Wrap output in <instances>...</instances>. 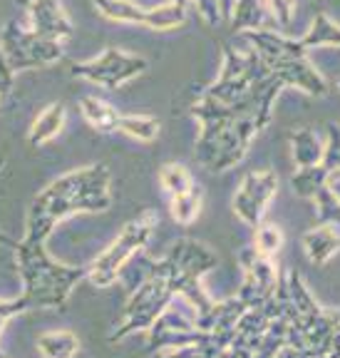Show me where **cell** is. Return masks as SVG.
Here are the masks:
<instances>
[{
    "label": "cell",
    "mask_w": 340,
    "mask_h": 358,
    "mask_svg": "<svg viewBox=\"0 0 340 358\" xmlns=\"http://www.w3.org/2000/svg\"><path fill=\"white\" fill-rule=\"evenodd\" d=\"M110 169L107 164H89L62 174L35 194L28 209V227L22 241L45 244L57 224L70 214L105 212L110 209Z\"/></svg>",
    "instance_id": "6da1fadb"
},
{
    "label": "cell",
    "mask_w": 340,
    "mask_h": 358,
    "mask_svg": "<svg viewBox=\"0 0 340 358\" xmlns=\"http://www.w3.org/2000/svg\"><path fill=\"white\" fill-rule=\"evenodd\" d=\"M191 115L201 124L194 150L196 159L209 172H226L236 167L256 134V124L251 122V117L236 112V107L219 105L207 97H199V102L191 105Z\"/></svg>",
    "instance_id": "7a4b0ae2"
},
{
    "label": "cell",
    "mask_w": 340,
    "mask_h": 358,
    "mask_svg": "<svg viewBox=\"0 0 340 358\" xmlns=\"http://www.w3.org/2000/svg\"><path fill=\"white\" fill-rule=\"evenodd\" d=\"M0 244L10 246L15 252L17 271L25 286L22 299L28 308H62L80 279L87 276V266H67L52 262L45 244L15 241L6 234H0Z\"/></svg>",
    "instance_id": "3957f363"
},
{
    "label": "cell",
    "mask_w": 340,
    "mask_h": 358,
    "mask_svg": "<svg viewBox=\"0 0 340 358\" xmlns=\"http://www.w3.org/2000/svg\"><path fill=\"white\" fill-rule=\"evenodd\" d=\"M156 227V212H142L140 217H134L129 224H124V229L117 234V239L107 246L105 252L87 266V276L84 279L92 286L107 289L117 281L119 271L134 259V254L142 252L149 241L151 231Z\"/></svg>",
    "instance_id": "277c9868"
},
{
    "label": "cell",
    "mask_w": 340,
    "mask_h": 358,
    "mask_svg": "<svg viewBox=\"0 0 340 358\" xmlns=\"http://www.w3.org/2000/svg\"><path fill=\"white\" fill-rule=\"evenodd\" d=\"M174 286L167 276L154 271V262H151V271L140 286L132 291L129 301L124 303V311L119 316V326L110 334V341L117 343L122 341L127 334L134 331H149V326L159 319V313L174 301Z\"/></svg>",
    "instance_id": "5b68a950"
},
{
    "label": "cell",
    "mask_w": 340,
    "mask_h": 358,
    "mask_svg": "<svg viewBox=\"0 0 340 358\" xmlns=\"http://www.w3.org/2000/svg\"><path fill=\"white\" fill-rule=\"evenodd\" d=\"M0 52L6 55L13 73H22V70H35V67H45L62 60L65 48L57 40L43 38L28 25L10 20L0 33Z\"/></svg>",
    "instance_id": "8992f818"
},
{
    "label": "cell",
    "mask_w": 340,
    "mask_h": 358,
    "mask_svg": "<svg viewBox=\"0 0 340 358\" xmlns=\"http://www.w3.org/2000/svg\"><path fill=\"white\" fill-rule=\"evenodd\" d=\"M147 67H149V62L142 55H132V52L117 50V48H107V50H102L100 55L92 57V60L75 62V65L70 67V73L80 80L100 85V87L117 90L119 85L140 78Z\"/></svg>",
    "instance_id": "52a82bcc"
},
{
    "label": "cell",
    "mask_w": 340,
    "mask_h": 358,
    "mask_svg": "<svg viewBox=\"0 0 340 358\" xmlns=\"http://www.w3.org/2000/svg\"><path fill=\"white\" fill-rule=\"evenodd\" d=\"M279 192V177L271 169H261V172H249L241 179L239 189L234 192V212L244 219L249 227L256 229L263 222V212H266L268 201L274 199Z\"/></svg>",
    "instance_id": "ba28073f"
},
{
    "label": "cell",
    "mask_w": 340,
    "mask_h": 358,
    "mask_svg": "<svg viewBox=\"0 0 340 358\" xmlns=\"http://www.w3.org/2000/svg\"><path fill=\"white\" fill-rule=\"evenodd\" d=\"M266 67L283 80L286 87H296L311 97H323L325 92H328L325 78L308 62L306 55L281 57V60H276V62H266Z\"/></svg>",
    "instance_id": "9c48e42d"
},
{
    "label": "cell",
    "mask_w": 340,
    "mask_h": 358,
    "mask_svg": "<svg viewBox=\"0 0 340 358\" xmlns=\"http://www.w3.org/2000/svg\"><path fill=\"white\" fill-rule=\"evenodd\" d=\"M28 28L43 38L65 43L73 35V20L60 0H28Z\"/></svg>",
    "instance_id": "30bf717a"
},
{
    "label": "cell",
    "mask_w": 340,
    "mask_h": 358,
    "mask_svg": "<svg viewBox=\"0 0 340 358\" xmlns=\"http://www.w3.org/2000/svg\"><path fill=\"white\" fill-rule=\"evenodd\" d=\"M65 117H67V112L62 102H52V105L43 107V110L35 115L33 124H30V129H28L30 147H43L50 140H55L57 134L62 132V127H65Z\"/></svg>",
    "instance_id": "8fae6325"
},
{
    "label": "cell",
    "mask_w": 340,
    "mask_h": 358,
    "mask_svg": "<svg viewBox=\"0 0 340 358\" xmlns=\"http://www.w3.org/2000/svg\"><path fill=\"white\" fill-rule=\"evenodd\" d=\"M303 249L313 264H325L340 252V231L330 224H318L303 234Z\"/></svg>",
    "instance_id": "7c38bea8"
},
{
    "label": "cell",
    "mask_w": 340,
    "mask_h": 358,
    "mask_svg": "<svg viewBox=\"0 0 340 358\" xmlns=\"http://www.w3.org/2000/svg\"><path fill=\"white\" fill-rule=\"evenodd\" d=\"M80 112H82L84 122L89 127H95L97 132H117L119 129V110L114 105H110L107 100H100L95 95H87L80 100Z\"/></svg>",
    "instance_id": "4fadbf2b"
},
{
    "label": "cell",
    "mask_w": 340,
    "mask_h": 358,
    "mask_svg": "<svg viewBox=\"0 0 340 358\" xmlns=\"http://www.w3.org/2000/svg\"><path fill=\"white\" fill-rule=\"evenodd\" d=\"M43 358H75L80 353V338L73 331H45L35 343Z\"/></svg>",
    "instance_id": "5bb4252c"
},
{
    "label": "cell",
    "mask_w": 340,
    "mask_h": 358,
    "mask_svg": "<svg viewBox=\"0 0 340 358\" xmlns=\"http://www.w3.org/2000/svg\"><path fill=\"white\" fill-rule=\"evenodd\" d=\"M290 150H293V162L298 167H313L323 159V142L318 132L311 127H301L290 134Z\"/></svg>",
    "instance_id": "9a60e30c"
},
{
    "label": "cell",
    "mask_w": 340,
    "mask_h": 358,
    "mask_svg": "<svg viewBox=\"0 0 340 358\" xmlns=\"http://www.w3.org/2000/svg\"><path fill=\"white\" fill-rule=\"evenodd\" d=\"M229 20L234 33H251V30L266 28L268 13L261 0H236Z\"/></svg>",
    "instance_id": "2e32d148"
},
{
    "label": "cell",
    "mask_w": 340,
    "mask_h": 358,
    "mask_svg": "<svg viewBox=\"0 0 340 358\" xmlns=\"http://www.w3.org/2000/svg\"><path fill=\"white\" fill-rule=\"evenodd\" d=\"M301 48L303 50H313V48H340V25L338 22L330 20L325 13H318V15L313 17L311 28L306 30L301 40Z\"/></svg>",
    "instance_id": "e0dca14e"
},
{
    "label": "cell",
    "mask_w": 340,
    "mask_h": 358,
    "mask_svg": "<svg viewBox=\"0 0 340 358\" xmlns=\"http://www.w3.org/2000/svg\"><path fill=\"white\" fill-rule=\"evenodd\" d=\"M92 6L102 17L112 22H134V25L145 22L147 8H142L134 0H92Z\"/></svg>",
    "instance_id": "ac0fdd59"
},
{
    "label": "cell",
    "mask_w": 340,
    "mask_h": 358,
    "mask_svg": "<svg viewBox=\"0 0 340 358\" xmlns=\"http://www.w3.org/2000/svg\"><path fill=\"white\" fill-rule=\"evenodd\" d=\"M186 22V8H179L174 3H164V6H154V8H147L145 13V22L149 30H177L182 28Z\"/></svg>",
    "instance_id": "d6986e66"
},
{
    "label": "cell",
    "mask_w": 340,
    "mask_h": 358,
    "mask_svg": "<svg viewBox=\"0 0 340 358\" xmlns=\"http://www.w3.org/2000/svg\"><path fill=\"white\" fill-rule=\"evenodd\" d=\"M201 204H204V192L199 185H194L189 192L177 196H169V212L177 224H191L201 212Z\"/></svg>",
    "instance_id": "ffe728a7"
},
{
    "label": "cell",
    "mask_w": 340,
    "mask_h": 358,
    "mask_svg": "<svg viewBox=\"0 0 340 358\" xmlns=\"http://www.w3.org/2000/svg\"><path fill=\"white\" fill-rule=\"evenodd\" d=\"M328 182V169L323 164H313V167H298V172L290 177V187L303 199H313Z\"/></svg>",
    "instance_id": "44dd1931"
},
{
    "label": "cell",
    "mask_w": 340,
    "mask_h": 358,
    "mask_svg": "<svg viewBox=\"0 0 340 358\" xmlns=\"http://www.w3.org/2000/svg\"><path fill=\"white\" fill-rule=\"evenodd\" d=\"M119 132L137 142H154L159 137V132H162V124L151 115H122Z\"/></svg>",
    "instance_id": "7402d4cb"
},
{
    "label": "cell",
    "mask_w": 340,
    "mask_h": 358,
    "mask_svg": "<svg viewBox=\"0 0 340 358\" xmlns=\"http://www.w3.org/2000/svg\"><path fill=\"white\" fill-rule=\"evenodd\" d=\"M286 286H288V296H290V303H293V308H296L298 319L301 316H318L323 308L318 306V301L311 296V291H308V286L303 284L301 274L298 271H290L288 276H286Z\"/></svg>",
    "instance_id": "603a6c76"
},
{
    "label": "cell",
    "mask_w": 340,
    "mask_h": 358,
    "mask_svg": "<svg viewBox=\"0 0 340 358\" xmlns=\"http://www.w3.org/2000/svg\"><path fill=\"white\" fill-rule=\"evenodd\" d=\"M159 179H162V187L169 196L184 194L194 187V179H191L189 169L179 162H167L162 169H159Z\"/></svg>",
    "instance_id": "cb8c5ba5"
},
{
    "label": "cell",
    "mask_w": 340,
    "mask_h": 358,
    "mask_svg": "<svg viewBox=\"0 0 340 358\" xmlns=\"http://www.w3.org/2000/svg\"><path fill=\"white\" fill-rule=\"evenodd\" d=\"M253 249H256L261 257H268L274 259L276 254L281 252V246H283V234H281V229L276 227V224H266L261 222L256 227V236H253Z\"/></svg>",
    "instance_id": "d4e9b609"
},
{
    "label": "cell",
    "mask_w": 340,
    "mask_h": 358,
    "mask_svg": "<svg viewBox=\"0 0 340 358\" xmlns=\"http://www.w3.org/2000/svg\"><path fill=\"white\" fill-rule=\"evenodd\" d=\"M313 201H316V207H318L320 224H330L333 229L340 231V201L330 194L328 187H323L318 194L313 196Z\"/></svg>",
    "instance_id": "484cf974"
},
{
    "label": "cell",
    "mask_w": 340,
    "mask_h": 358,
    "mask_svg": "<svg viewBox=\"0 0 340 358\" xmlns=\"http://www.w3.org/2000/svg\"><path fill=\"white\" fill-rule=\"evenodd\" d=\"M328 172L340 167V124H328V142L323 145V159H320Z\"/></svg>",
    "instance_id": "4316f807"
},
{
    "label": "cell",
    "mask_w": 340,
    "mask_h": 358,
    "mask_svg": "<svg viewBox=\"0 0 340 358\" xmlns=\"http://www.w3.org/2000/svg\"><path fill=\"white\" fill-rule=\"evenodd\" d=\"M266 6L271 10V17L276 20V25L288 30L290 22H293V15H296V0H266Z\"/></svg>",
    "instance_id": "83f0119b"
},
{
    "label": "cell",
    "mask_w": 340,
    "mask_h": 358,
    "mask_svg": "<svg viewBox=\"0 0 340 358\" xmlns=\"http://www.w3.org/2000/svg\"><path fill=\"white\" fill-rule=\"evenodd\" d=\"M191 6L196 8L201 20H207L209 28H219V25L223 22L221 0H191Z\"/></svg>",
    "instance_id": "f1b7e54d"
},
{
    "label": "cell",
    "mask_w": 340,
    "mask_h": 358,
    "mask_svg": "<svg viewBox=\"0 0 340 358\" xmlns=\"http://www.w3.org/2000/svg\"><path fill=\"white\" fill-rule=\"evenodd\" d=\"M28 311V303H25V299H13V301H8V299H0V334H3V329H6L8 324H10L13 319H15L17 313Z\"/></svg>",
    "instance_id": "f546056e"
},
{
    "label": "cell",
    "mask_w": 340,
    "mask_h": 358,
    "mask_svg": "<svg viewBox=\"0 0 340 358\" xmlns=\"http://www.w3.org/2000/svg\"><path fill=\"white\" fill-rule=\"evenodd\" d=\"M15 73H13V67L8 65L6 55L0 52V100H6L8 95L13 92V85H15Z\"/></svg>",
    "instance_id": "4dcf8cb0"
},
{
    "label": "cell",
    "mask_w": 340,
    "mask_h": 358,
    "mask_svg": "<svg viewBox=\"0 0 340 358\" xmlns=\"http://www.w3.org/2000/svg\"><path fill=\"white\" fill-rule=\"evenodd\" d=\"M199 348L194 346H186V348H162V351H156L154 358H194Z\"/></svg>",
    "instance_id": "1f68e13d"
},
{
    "label": "cell",
    "mask_w": 340,
    "mask_h": 358,
    "mask_svg": "<svg viewBox=\"0 0 340 358\" xmlns=\"http://www.w3.org/2000/svg\"><path fill=\"white\" fill-rule=\"evenodd\" d=\"M274 358H308V353L303 351V348H296V346H288V343H283V346L276 351Z\"/></svg>",
    "instance_id": "d6a6232c"
},
{
    "label": "cell",
    "mask_w": 340,
    "mask_h": 358,
    "mask_svg": "<svg viewBox=\"0 0 340 358\" xmlns=\"http://www.w3.org/2000/svg\"><path fill=\"white\" fill-rule=\"evenodd\" d=\"M325 187H328L330 194H333L335 199L340 201V169H333V172H328V182H325Z\"/></svg>",
    "instance_id": "836d02e7"
},
{
    "label": "cell",
    "mask_w": 340,
    "mask_h": 358,
    "mask_svg": "<svg viewBox=\"0 0 340 358\" xmlns=\"http://www.w3.org/2000/svg\"><path fill=\"white\" fill-rule=\"evenodd\" d=\"M169 3H174V6H179V8H189L191 6V0H169Z\"/></svg>",
    "instance_id": "e575fe53"
},
{
    "label": "cell",
    "mask_w": 340,
    "mask_h": 358,
    "mask_svg": "<svg viewBox=\"0 0 340 358\" xmlns=\"http://www.w3.org/2000/svg\"><path fill=\"white\" fill-rule=\"evenodd\" d=\"M0 110H3V100H0Z\"/></svg>",
    "instance_id": "d590c367"
},
{
    "label": "cell",
    "mask_w": 340,
    "mask_h": 358,
    "mask_svg": "<svg viewBox=\"0 0 340 358\" xmlns=\"http://www.w3.org/2000/svg\"><path fill=\"white\" fill-rule=\"evenodd\" d=\"M0 358H6V356H3V353H0Z\"/></svg>",
    "instance_id": "8d00e7d4"
},
{
    "label": "cell",
    "mask_w": 340,
    "mask_h": 358,
    "mask_svg": "<svg viewBox=\"0 0 340 358\" xmlns=\"http://www.w3.org/2000/svg\"><path fill=\"white\" fill-rule=\"evenodd\" d=\"M338 169H340V167H338Z\"/></svg>",
    "instance_id": "74e56055"
}]
</instances>
